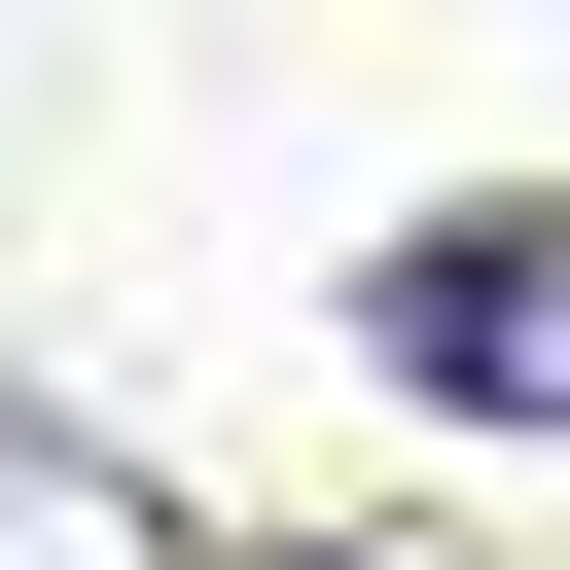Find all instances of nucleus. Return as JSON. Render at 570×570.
Masks as SVG:
<instances>
[{
  "label": "nucleus",
  "mask_w": 570,
  "mask_h": 570,
  "mask_svg": "<svg viewBox=\"0 0 570 570\" xmlns=\"http://www.w3.org/2000/svg\"><path fill=\"white\" fill-rule=\"evenodd\" d=\"M356 356L428 428H570V214H392L356 249Z\"/></svg>",
  "instance_id": "nucleus-1"
},
{
  "label": "nucleus",
  "mask_w": 570,
  "mask_h": 570,
  "mask_svg": "<svg viewBox=\"0 0 570 570\" xmlns=\"http://www.w3.org/2000/svg\"><path fill=\"white\" fill-rule=\"evenodd\" d=\"M0 570H178V499H142L71 392H0Z\"/></svg>",
  "instance_id": "nucleus-2"
}]
</instances>
